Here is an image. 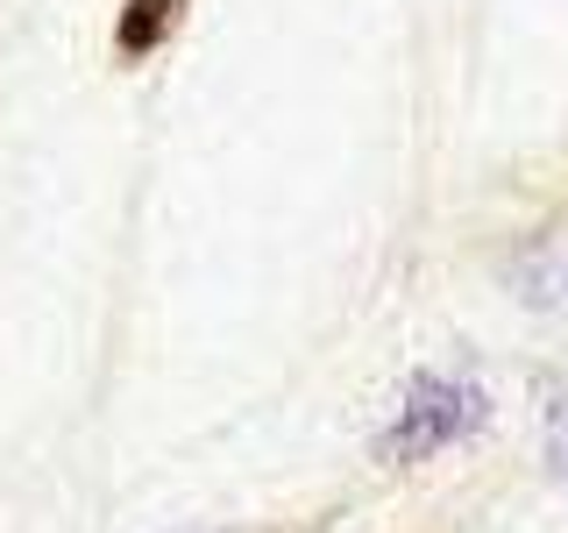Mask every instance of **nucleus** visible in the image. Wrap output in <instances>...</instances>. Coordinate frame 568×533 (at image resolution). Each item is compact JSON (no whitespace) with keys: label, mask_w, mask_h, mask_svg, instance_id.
<instances>
[{"label":"nucleus","mask_w":568,"mask_h":533,"mask_svg":"<svg viewBox=\"0 0 568 533\" xmlns=\"http://www.w3.org/2000/svg\"><path fill=\"white\" fill-rule=\"evenodd\" d=\"M490 399L476 391L469 378H448V370H426V378H413V391L398 399V420L384 426L377 455L384 462H419L434 449H448V441H462L469 426H484Z\"/></svg>","instance_id":"f257e3e1"},{"label":"nucleus","mask_w":568,"mask_h":533,"mask_svg":"<svg viewBox=\"0 0 568 533\" xmlns=\"http://www.w3.org/2000/svg\"><path fill=\"white\" fill-rule=\"evenodd\" d=\"M171 22H178V0H129V8H121V29H114L121 58H150L156 36H164Z\"/></svg>","instance_id":"f03ea898"},{"label":"nucleus","mask_w":568,"mask_h":533,"mask_svg":"<svg viewBox=\"0 0 568 533\" xmlns=\"http://www.w3.org/2000/svg\"><path fill=\"white\" fill-rule=\"evenodd\" d=\"M519 284H526V299H532V306H555V313H568V242H555V249H532V257L519 263Z\"/></svg>","instance_id":"7ed1b4c3"}]
</instances>
